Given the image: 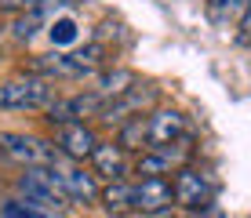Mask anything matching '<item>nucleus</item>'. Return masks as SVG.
<instances>
[{
  "mask_svg": "<svg viewBox=\"0 0 251 218\" xmlns=\"http://www.w3.org/2000/svg\"><path fill=\"white\" fill-rule=\"evenodd\" d=\"M189 156H193V142H178L168 145V149H146L135 156L131 171L138 178H168V174H178L182 168H189Z\"/></svg>",
  "mask_w": 251,
  "mask_h": 218,
  "instance_id": "39448f33",
  "label": "nucleus"
},
{
  "mask_svg": "<svg viewBox=\"0 0 251 218\" xmlns=\"http://www.w3.org/2000/svg\"><path fill=\"white\" fill-rule=\"evenodd\" d=\"M48 215H51V211L29 204V200H22V196H11V200H4V204H0V218H48Z\"/></svg>",
  "mask_w": 251,
  "mask_h": 218,
  "instance_id": "dca6fc26",
  "label": "nucleus"
},
{
  "mask_svg": "<svg viewBox=\"0 0 251 218\" xmlns=\"http://www.w3.org/2000/svg\"><path fill=\"white\" fill-rule=\"evenodd\" d=\"M58 153L66 156V160H91L95 149H99V135L88 127V124H62L58 127V138H55Z\"/></svg>",
  "mask_w": 251,
  "mask_h": 218,
  "instance_id": "9b49d317",
  "label": "nucleus"
},
{
  "mask_svg": "<svg viewBox=\"0 0 251 218\" xmlns=\"http://www.w3.org/2000/svg\"><path fill=\"white\" fill-rule=\"evenodd\" d=\"M51 0H0V11H37V7H48Z\"/></svg>",
  "mask_w": 251,
  "mask_h": 218,
  "instance_id": "f3484780",
  "label": "nucleus"
},
{
  "mask_svg": "<svg viewBox=\"0 0 251 218\" xmlns=\"http://www.w3.org/2000/svg\"><path fill=\"white\" fill-rule=\"evenodd\" d=\"M109 58V48L102 40L84 44V48H66V51H48V55H37L25 62V73L44 76V80H84V76H95Z\"/></svg>",
  "mask_w": 251,
  "mask_h": 218,
  "instance_id": "f257e3e1",
  "label": "nucleus"
},
{
  "mask_svg": "<svg viewBox=\"0 0 251 218\" xmlns=\"http://www.w3.org/2000/svg\"><path fill=\"white\" fill-rule=\"evenodd\" d=\"M91 171L102 174L106 182H127L131 174V156L120 142H99V149L91 156Z\"/></svg>",
  "mask_w": 251,
  "mask_h": 218,
  "instance_id": "f8f14e48",
  "label": "nucleus"
},
{
  "mask_svg": "<svg viewBox=\"0 0 251 218\" xmlns=\"http://www.w3.org/2000/svg\"><path fill=\"white\" fill-rule=\"evenodd\" d=\"M0 153L11 156L22 168H51L58 160V145L37 135H22V131H0Z\"/></svg>",
  "mask_w": 251,
  "mask_h": 218,
  "instance_id": "20e7f679",
  "label": "nucleus"
},
{
  "mask_svg": "<svg viewBox=\"0 0 251 218\" xmlns=\"http://www.w3.org/2000/svg\"><path fill=\"white\" fill-rule=\"evenodd\" d=\"M251 0H207V19L215 25H229V22H240L244 19Z\"/></svg>",
  "mask_w": 251,
  "mask_h": 218,
  "instance_id": "4468645a",
  "label": "nucleus"
},
{
  "mask_svg": "<svg viewBox=\"0 0 251 218\" xmlns=\"http://www.w3.org/2000/svg\"><path fill=\"white\" fill-rule=\"evenodd\" d=\"M171 189H175V204L186 207V211L201 215V211H211V200H215V182L207 178L204 171L197 168H182L175 174V182H171Z\"/></svg>",
  "mask_w": 251,
  "mask_h": 218,
  "instance_id": "0eeeda50",
  "label": "nucleus"
},
{
  "mask_svg": "<svg viewBox=\"0 0 251 218\" xmlns=\"http://www.w3.org/2000/svg\"><path fill=\"white\" fill-rule=\"evenodd\" d=\"M175 207V189H171L168 178H138L131 186V211L142 215H160Z\"/></svg>",
  "mask_w": 251,
  "mask_h": 218,
  "instance_id": "9d476101",
  "label": "nucleus"
},
{
  "mask_svg": "<svg viewBox=\"0 0 251 218\" xmlns=\"http://www.w3.org/2000/svg\"><path fill=\"white\" fill-rule=\"evenodd\" d=\"M153 102H157V87L138 80L131 91H124L120 98L109 102V106L102 109L99 120H106V124H127V120H135V117H142V113H150Z\"/></svg>",
  "mask_w": 251,
  "mask_h": 218,
  "instance_id": "1a4fd4ad",
  "label": "nucleus"
},
{
  "mask_svg": "<svg viewBox=\"0 0 251 218\" xmlns=\"http://www.w3.org/2000/svg\"><path fill=\"white\" fill-rule=\"evenodd\" d=\"M15 186H19L22 200L44 207V211H51V215H62V207L69 204V196L62 193V186H58V178H55L51 168H22Z\"/></svg>",
  "mask_w": 251,
  "mask_h": 218,
  "instance_id": "7ed1b4c3",
  "label": "nucleus"
},
{
  "mask_svg": "<svg viewBox=\"0 0 251 218\" xmlns=\"http://www.w3.org/2000/svg\"><path fill=\"white\" fill-rule=\"evenodd\" d=\"M135 84H138V76L131 73V69H106V73L95 76L91 91H95V95H102V98H106V106H109V102L120 98L124 91H131Z\"/></svg>",
  "mask_w": 251,
  "mask_h": 218,
  "instance_id": "ddd939ff",
  "label": "nucleus"
},
{
  "mask_svg": "<svg viewBox=\"0 0 251 218\" xmlns=\"http://www.w3.org/2000/svg\"><path fill=\"white\" fill-rule=\"evenodd\" d=\"M207 218H222V215H219V211H215V215H207Z\"/></svg>",
  "mask_w": 251,
  "mask_h": 218,
  "instance_id": "6ab92c4d",
  "label": "nucleus"
},
{
  "mask_svg": "<svg viewBox=\"0 0 251 218\" xmlns=\"http://www.w3.org/2000/svg\"><path fill=\"white\" fill-rule=\"evenodd\" d=\"M189 138V124L178 109H150L146 113V149H168Z\"/></svg>",
  "mask_w": 251,
  "mask_h": 218,
  "instance_id": "6e6552de",
  "label": "nucleus"
},
{
  "mask_svg": "<svg viewBox=\"0 0 251 218\" xmlns=\"http://www.w3.org/2000/svg\"><path fill=\"white\" fill-rule=\"evenodd\" d=\"M51 171H55V178H58V186H62V193L69 196V204H95V200L102 196L99 182H95V171H84V164L58 156V160L51 164Z\"/></svg>",
  "mask_w": 251,
  "mask_h": 218,
  "instance_id": "423d86ee",
  "label": "nucleus"
},
{
  "mask_svg": "<svg viewBox=\"0 0 251 218\" xmlns=\"http://www.w3.org/2000/svg\"><path fill=\"white\" fill-rule=\"evenodd\" d=\"M102 207H106L109 215H124L131 211V182H106V189H102Z\"/></svg>",
  "mask_w": 251,
  "mask_h": 218,
  "instance_id": "2eb2a0df",
  "label": "nucleus"
},
{
  "mask_svg": "<svg viewBox=\"0 0 251 218\" xmlns=\"http://www.w3.org/2000/svg\"><path fill=\"white\" fill-rule=\"evenodd\" d=\"M237 40H240V44H251V4H248L244 19H240V33H237Z\"/></svg>",
  "mask_w": 251,
  "mask_h": 218,
  "instance_id": "a211bd4d",
  "label": "nucleus"
},
{
  "mask_svg": "<svg viewBox=\"0 0 251 218\" xmlns=\"http://www.w3.org/2000/svg\"><path fill=\"white\" fill-rule=\"evenodd\" d=\"M55 102V84L44 80V76L22 73L0 80V109L7 113H25V109H48Z\"/></svg>",
  "mask_w": 251,
  "mask_h": 218,
  "instance_id": "f03ea898",
  "label": "nucleus"
}]
</instances>
